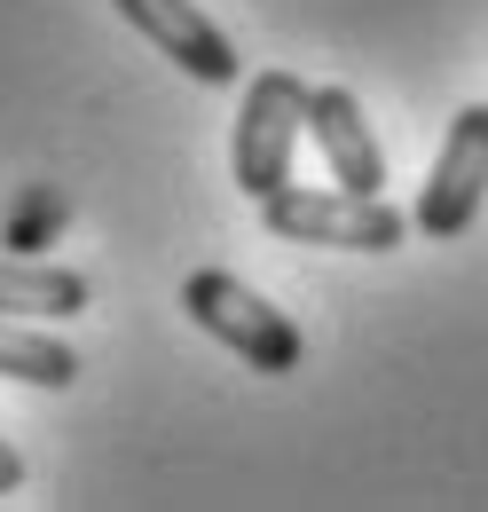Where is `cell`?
Listing matches in <instances>:
<instances>
[{
    "label": "cell",
    "mask_w": 488,
    "mask_h": 512,
    "mask_svg": "<svg viewBox=\"0 0 488 512\" xmlns=\"http://www.w3.org/2000/svg\"><path fill=\"white\" fill-rule=\"evenodd\" d=\"M182 308L189 323L205 331V339H221L237 363H252L260 379H284V371H300V355H307V339H300V323L284 316V308H268L244 276H229V268H197L182 284Z\"/></svg>",
    "instance_id": "1"
},
{
    "label": "cell",
    "mask_w": 488,
    "mask_h": 512,
    "mask_svg": "<svg viewBox=\"0 0 488 512\" xmlns=\"http://www.w3.org/2000/svg\"><path fill=\"white\" fill-rule=\"evenodd\" d=\"M260 221H268V237L323 245V253H394V245H410V213L386 205V197H363V190H300V182H284V190L260 197Z\"/></svg>",
    "instance_id": "2"
},
{
    "label": "cell",
    "mask_w": 488,
    "mask_h": 512,
    "mask_svg": "<svg viewBox=\"0 0 488 512\" xmlns=\"http://www.w3.org/2000/svg\"><path fill=\"white\" fill-rule=\"evenodd\" d=\"M300 134H307V79H292V71H260V79L244 87L237 134H229V174H237V190L252 197V205L292 182Z\"/></svg>",
    "instance_id": "3"
},
{
    "label": "cell",
    "mask_w": 488,
    "mask_h": 512,
    "mask_svg": "<svg viewBox=\"0 0 488 512\" xmlns=\"http://www.w3.org/2000/svg\"><path fill=\"white\" fill-rule=\"evenodd\" d=\"M481 197H488V103H465V111L449 119V142H441V158H433L426 190H418L410 229H418V237H465L473 213H481Z\"/></svg>",
    "instance_id": "4"
},
{
    "label": "cell",
    "mask_w": 488,
    "mask_h": 512,
    "mask_svg": "<svg viewBox=\"0 0 488 512\" xmlns=\"http://www.w3.org/2000/svg\"><path fill=\"white\" fill-rule=\"evenodd\" d=\"M119 16L158 48V56H174L197 87H229V79L244 71L237 48H229V32H221L197 0H119Z\"/></svg>",
    "instance_id": "5"
},
{
    "label": "cell",
    "mask_w": 488,
    "mask_h": 512,
    "mask_svg": "<svg viewBox=\"0 0 488 512\" xmlns=\"http://www.w3.org/2000/svg\"><path fill=\"white\" fill-rule=\"evenodd\" d=\"M307 142L323 150V166H331L339 190L386 197V150H378L363 103H355L347 87H307Z\"/></svg>",
    "instance_id": "6"
},
{
    "label": "cell",
    "mask_w": 488,
    "mask_h": 512,
    "mask_svg": "<svg viewBox=\"0 0 488 512\" xmlns=\"http://www.w3.org/2000/svg\"><path fill=\"white\" fill-rule=\"evenodd\" d=\"M87 308V276L56 268V260H0V316H32V323H63Z\"/></svg>",
    "instance_id": "7"
},
{
    "label": "cell",
    "mask_w": 488,
    "mask_h": 512,
    "mask_svg": "<svg viewBox=\"0 0 488 512\" xmlns=\"http://www.w3.org/2000/svg\"><path fill=\"white\" fill-rule=\"evenodd\" d=\"M0 379H24V386L56 394V386L79 379V355L56 331H32V316H0Z\"/></svg>",
    "instance_id": "8"
},
{
    "label": "cell",
    "mask_w": 488,
    "mask_h": 512,
    "mask_svg": "<svg viewBox=\"0 0 488 512\" xmlns=\"http://www.w3.org/2000/svg\"><path fill=\"white\" fill-rule=\"evenodd\" d=\"M63 213H71V205H63L56 190H32L16 213H8V221H0V245H16V253H40V245H48V229H56Z\"/></svg>",
    "instance_id": "9"
},
{
    "label": "cell",
    "mask_w": 488,
    "mask_h": 512,
    "mask_svg": "<svg viewBox=\"0 0 488 512\" xmlns=\"http://www.w3.org/2000/svg\"><path fill=\"white\" fill-rule=\"evenodd\" d=\"M16 489H24V457L0 442V497H16Z\"/></svg>",
    "instance_id": "10"
}]
</instances>
